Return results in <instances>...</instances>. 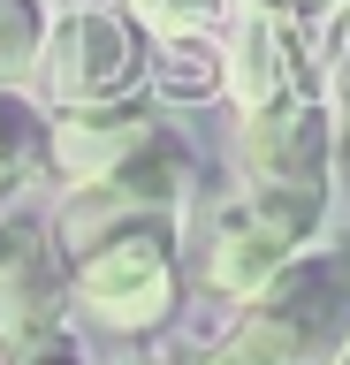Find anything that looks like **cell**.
Returning a JSON list of instances; mask_svg holds the SVG:
<instances>
[{"mask_svg":"<svg viewBox=\"0 0 350 365\" xmlns=\"http://www.w3.org/2000/svg\"><path fill=\"white\" fill-rule=\"evenodd\" d=\"M46 168V107L31 91H0V205Z\"/></svg>","mask_w":350,"mask_h":365,"instance_id":"9c48e42d","label":"cell"},{"mask_svg":"<svg viewBox=\"0 0 350 365\" xmlns=\"http://www.w3.org/2000/svg\"><path fill=\"white\" fill-rule=\"evenodd\" d=\"M350 350V236L304 244L221 327L213 365H335Z\"/></svg>","mask_w":350,"mask_h":365,"instance_id":"6da1fadb","label":"cell"},{"mask_svg":"<svg viewBox=\"0 0 350 365\" xmlns=\"http://www.w3.org/2000/svg\"><path fill=\"white\" fill-rule=\"evenodd\" d=\"M335 365H350V350H343V358H335Z\"/></svg>","mask_w":350,"mask_h":365,"instance_id":"2e32d148","label":"cell"},{"mask_svg":"<svg viewBox=\"0 0 350 365\" xmlns=\"http://www.w3.org/2000/svg\"><path fill=\"white\" fill-rule=\"evenodd\" d=\"M183 289V228H130L69 267V319H84L107 342H153L175 327Z\"/></svg>","mask_w":350,"mask_h":365,"instance_id":"3957f363","label":"cell"},{"mask_svg":"<svg viewBox=\"0 0 350 365\" xmlns=\"http://www.w3.org/2000/svg\"><path fill=\"white\" fill-rule=\"evenodd\" d=\"M122 16L138 23L145 38H213L221 16H229V0H122Z\"/></svg>","mask_w":350,"mask_h":365,"instance_id":"7c38bea8","label":"cell"},{"mask_svg":"<svg viewBox=\"0 0 350 365\" xmlns=\"http://www.w3.org/2000/svg\"><path fill=\"white\" fill-rule=\"evenodd\" d=\"M327 213V190H274V182H229L198 221V289L244 304L259 282H274Z\"/></svg>","mask_w":350,"mask_h":365,"instance_id":"7a4b0ae2","label":"cell"},{"mask_svg":"<svg viewBox=\"0 0 350 365\" xmlns=\"http://www.w3.org/2000/svg\"><path fill=\"white\" fill-rule=\"evenodd\" d=\"M274 8H320V0H274Z\"/></svg>","mask_w":350,"mask_h":365,"instance_id":"5bb4252c","label":"cell"},{"mask_svg":"<svg viewBox=\"0 0 350 365\" xmlns=\"http://www.w3.org/2000/svg\"><path fill=\"white\" fill-rule=\"evenodd\" d=\"M168 137L160 107L153 99H107V107H69V114H46V168L69 190H92V182L122 175L138 153H153Z\"/></svg>","mask_w":350,"mask_h":365,"instance_id":"52a82bcc","label":"cell"},{"mask_svg":"<svg viewBox=\"0 0 350 365\" xmlns=\"http://www.w3.org/2000/svg\"><path fill=\"white\" fill-rule=\"evenodd\" d=\"M46 46V0H0V91H24Z\"/></svg>","mask_w":350,"mask_h":365,"instance_id":"8fae6325","label":"cell"},{"mask_svg":"<svg viewBox=\"0 0 350 365\" xmlns=\"http://www.w3.org/2000/svg\"><path fill=\"white\" fill-rule=\"evenodd\" d=\"M236 182L274 190H327V114L312 99L252 107L236 122Z\"/></svg>","mask_w":350,"mask_h":365,"instance_id":"ba28073f","label":"cell"},{"mask_svg":"<svg viewBox=\"0 0 350 365\" xmlns=\"http://www.w3.org/2000/svg\"><path fill=\"white\" fill-rule=\"evenodd\" d=\"M69 342V267L46 221L0 213V365L46 358Z\"/></svg>","mask_w":350,"mask_h":365,"instance_id":"8992f818","label":"cell"},{"mask_svg":"<svg viewBox=\"0 0 350 365\" xmlns=\"http://www.w3.org/2000/svg\"><path fill=\"white\" fill-rule=\"evenodd\" d=\"M145 68H153V38L138 23L107 8V0H76L61 16H46V46H38V91L53 107H107V99H138Z\"/></svg>","mask_w":350,"mask_h":365,"instance_id":"5b68a950","label":"cell"},{"mask_svg":"<svg viewBox=\"0 0 350 365\" xmlns=\"http://www.w3.org/2000/svg\"><path fill=\"white\" fill-rule=\"evenodd\" d=\"M221 46L213 38H168L153 46V68H145V84H160L168 99H213L221 91Z\"/></svg>","mask_w":350,"mask_h":365,"instance_id":"30bf717a","label":"cell"},{"mask_svg":"<svg viewBox=\"0 0 350 365\" xmlns=\"http://www.w3.org/2000/svg\"><path fill=\"white\" fill-rule=\"evenodd\" d=\"M24 365H92V358H84L76 342H61V350H46V358H24Z\"/></svg>","mask_w":350,"mask_h":365,"instance_id":"4fadbf2b","label":"cell"},{"mask_svg":"<svg viewBox=\"0 0 350 365\" xmlns=\"http://www.w3.org/2000/svg\"><path fill=\"white\" fill-rule=\"evenodd\" d=\"M138 365H175V358H138Z\"/></svg>","mask_w":350,"mask_h":365,"instance_id":"9a60e30c","label":"cell"},{"mask_svg":"<svg viewBox=\"0 0 350 365\" xmlns=\"http://www.w3.org/2000/svg\"><path fill=\"white\" fill-rule=\"evenodd\" d=\"M190 182H198V160H190V145L175 130L153 145V153H138L122 175L92 182V190H69V198L53 205V251H61V267H76L84 251L115 244V236H130V228H183V205H190Z\"/></svg>","mask_w":350,"mask_h":365,"instance_id":"277c9868","label":"cell"}]
</instances>
